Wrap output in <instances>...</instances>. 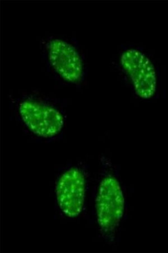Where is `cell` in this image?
<instances>
[{"instance_id": "3", "label": "cell", "mask_w": 168, "mask_h": 253, "mask_svg": "<svg viewBox=\"0 0 168 253\" xmlns=\"http://www.w3.org/2000/svg\"><path fill=\"white\" fill-rule=\"evenodd\" d=\"M20 113L28 127L41 137L55 136L64 125V118L60 112L40 103L25 101L20 105Z\"/></svg>"}, {"instance_id": "5", "label": "cell", "mask_w": 168, "mask_h": 253, "mask_svg": "<svg viewBox=\"0 0 168 253\" xmlns=\"http://www.w3.org/2000/svg\"><path fill=\"white\" fill-rule=\"evenodd\" d=\"M49 57L54 70L67 82L81 79L83 66L81 57L72 45L61 40H53L49 45Z\"/></svg>"}, {"instance_id": "1", "label": "cell", "mask_w": 168, "mask_h": 253, "mask_svg": "<svg viewBox=\"0 0 168 253\" xmlns=\"http://www.w3.org/2000/svg\"><path fill=\"white\" fill-rule=\"evenodd\" d=\"M124 197L120 183L111 176L100 183L97 199L98 222L104 233H111L119 225L124 211Z\"/></svg>"}, {"instance_id": "2", "label": "cell", "mask_w": 168, "mask_h": 253, "mask_svg": "<svg viewBox=\"0 0 168 253\" xmlns=\"http://www.w3.org/2000/svg\"><path fill=\"white\" fill-rule=\"evenodd\" d=\"M121 64L131 78L136 94L142 98H151L157 89V76L148 58L137 50L129 49L122 55Z\"/></svg>"}, {"instance_id": "4", "label": "cell", "mask_w": 168, "mask_h": 253, "mask_svg": "<svg viewBox=\"0 0 168 253\" xmlns=\"http://www.w3.org/2000/svg\"><path fill=\"white\" fill-rule=\"evenodd\" d=\"M59 207L66 216L75 217L82 212L85 193V180L78 169L67 170L59 179L57 185Z\"/></svg>"}]
</instances>
